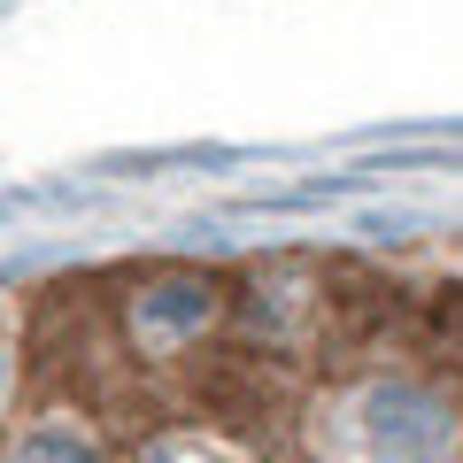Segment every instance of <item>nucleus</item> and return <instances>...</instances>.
<instances>
[{"instance_id": "4", "label": "nucleus", "mask_w": 463, "mask_h": 463, "mask_svg": "<svg viewBox=\"0 0 463 463\" xmlns=\"http://www.w3.org/2000/svg\"><path fill=\"white\" fill-rule=\"evenodd\" d=\"M0 394H8V347H0Z\"/></svg>"}, {"instance_id": "1", "label": "nucleus", "mask_w": 463, "mask_h": 463, "mask_svg": "<svg viewBox=\"0 0 463 463\" xmlns=\"http://www.w3.org/2000/svg\"><path fill=\"white\" fill-rule=\"evenodd\" d=\"M216 309H224L216 279H201V270H163L155 286H139L132 332H139V347H178V340H194V332H209Z\"/></svg>"}, {"instance_id": "3", "label": "nucleus", "mask_w": 463, "mask_h": 463, "mask_svg": "<svg viewBox=\"0 0 463 463\" xmlns=\"http://www.w3.org/2000/svg\"><path fill=\"white\" fill-rule=\"evenodd\" d=\"M147 463H194V456H185V448H163V456H147Z\"/></svg>"}, {"instance_id": "2", "label": "nucleus", "mask_w": 463, "mask_h": 463, "mask_svg": "<svg viewBox=\"0 0 463 463\" xmlns=\"http://www.w3.org/2000/svg\"><path fill=\"white\" fill-rule=\"evenodd\" d=\"M8 463H100V448L85 440V432H62V425H54V432H32Z\"/></svg>"}]
</instances>
